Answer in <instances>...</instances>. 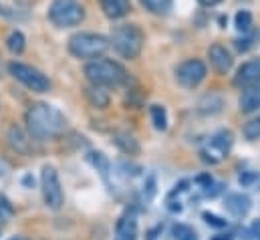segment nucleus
<instances>
[{"label": "nucleus", "mask_w": 260, "mask_h": 240, "mask_svg": "<svg viewBox=\"0 0 260 240\" xmlns=\"http://www.w3.org/2000/svg\"><path fill=\"white\" fill-rule=\"evenodd\" d=\"M149 113H151V123H153V127L157 131H166L168 129V113H166V109L161 105H151Z\"/></svg>", "instance_id": "f3484780"}, {"label": "nucleus", "mask_w": 260, "mask_h": 240, "mask_svg": "<svg viewBox=\"0 0 260 240\" xmlns=\"http://www.w3.org/2000/svg\"><path fill=\"white\" fill-rule=\"evenodd\" d=\"M85 75L87 79L97 85V87H119L127 81V71L115 63V61L109 59H97L91 61L87 67H85Z\"/></svg>", "instance_id": "f03ea898"}, {"label": "nucleus", "mask_w": 260, "mask_h": 240, "mask_svg": "<svg viewBox=\"0 0 260 240\" xmlns=\"http://www.w3.org/2000/svg\"><path fill=\"white\" fill-rule=\"evenodd\" d=\"M260 107V83L244 87V93L240 97V111L242 113H252Z\"/></svg>", "instance_id": "4468645a"}, {"label": "nucleus", "mask_w": 260, "mask_h": 240, "mask_svg": "<svg viewBox=\"0 0 260 240\" xmlns=\"http://www.w3.org/2000/svg\"><path fill=\"white\" fill-rule=\"evenodd\" d=\"M204 220H206L210 226H216V228H224V226L228 224L226 220H222V218H218V216H214V214H208V212L204 214Z\"/></svg>", "instance_id": "a878e982"}, {"label": "nucleus", "mask_w": 260, "mask_h": 240, "mask_svg": "<svg viewBox=\"0 0 260 240\" xmlns=\"http://www.w3.org/2000/svg\"><path fill=\"white\" fill-rule=\"evenodd\" d=\"M242 133H244V137H246V139H250V141H256V139H260V117L248 121V123L244 125Z\"/></svg>", "instance_id": "4be33fe9"}, {"label": "nucleus", "mask_w": 260, "mask_h": 240, "mask_svg": "<svg viewBox=\"0 0 260 240\" xmlns=\"http://www.w3.org/2000/svg\"><path fill=\"white\" fill-rule=\"evenodd\" d=\"M232 141H234V139H232V133L226 131V129L214 133V135L206 141V145L202 147V158H204V162H210V164L222 162V160L228 156V152H230V147H232Z\"/></svg>", "instance_id": "6e6552de"}, {"label": "nucleus", "mask_w": 260, "mask_h": 240, "mask_svg": "<svg viewBox=\"0 0 260 240\" xmlns=\"http://www.w3.org/2000/svg\"><path fill=\"white\" fill-rule=\"evenodd\" d=\"M200 4H204V6H216V4H220L222 0H198Z\"/></svg>", "instance_id": "cd10ccee"}, {"label": "nucleus", "mask_w": 260, "mask_h": 240, "mask_svg": "<svg viewBox=\"0 0 260 240\" xmlns=\"http://www.w3.org/2000/svg\"><path fill=\"white\" fill-rule=\"evenodd\" d=\"M0 176H2V168H0Z\"/></svg>", "instance_id": "c756f323"}, {"label": "nucleus", "mask_w": 260, "mask_h": 240, "mask_svg": "<svg viewBox=\"0 0 260 240\" xmlns=\"http://www.w3.org/2000/svg\"><path fill=\"white\" fill-rule=\"evenodd\" d=\"M85 18V8L79 0H55L49 8V20L59 26H77L81 24V20Z\"/></svg>", "instance_id": "39448f33"}, {"label": "nucleus", "mask_w": 260, "mask_h": 240, "mask_svg": "<svg viewBox=\"0 0 260 240\" xmlns=\"http://www.w3.org/2000/svg\"><path fill=\"white\" fill-rule=\"evenodd\" d=\"M208 57H210V63L218 75H226L232 69V57L222 45H212L208 51Z\"/></svg>", "instance_id": "f8f14e48"}, {"label": "nucleus", "mask_w": 260, "mask_h": 240, "mask_svg": "<svg viewBox=\"0 0 260 240\" xmlns=\"http://www.w3.org/2000/svg\"><path fill=\"white\" fill-rule=\"evenodd\" d=\"M24 35L20 33V31H14V33H10V37L6 39V47H8V51L10 53H14V55H20L22 51H24Z\"/></svg>", "instance_id": "6ab92c4d"}, {"label": "nucleus", "mask_w": 260, "mask_h": 240, "mask_svg": "<svg viewBox=\"0 0 260 240\" xmlns=\"http://www.w3.org/2000/svg\"><path fill=\"white\" fill-rule=\"evenodd\" d=\"M41 190H43V198H45V204L47 208L51 210H59L65 202V196H63V188H61V180H59V174L53 166H45L43 172H41Z\"/></svg>", "instance_id": "0eeeda50"}, {"label": "nucleus", "mask_w": 260, "mask_h": 240, "mask_svg": "<svg viewBox=\"0 0 260 240\" xmlns=\"http://www.w3.org/2000/svg\"><path fill=\"white\" fill-rule=\"evenodd\" d=\"M113 240H137V214L133 210H127L117 220Z\"/></svg>", "instance_id": "9b49d317"}, {"label": "nucleus", "mask_w": 260, "mask_h": 240, "mask_svg": "<svg viewBox=\"0 0 260 240\" xmlns=\"http://www.w3.org/2000/svg\"><path fill=\"white\" fill-rule=\"evenodd\" d=\"M12 214H14V208H12V204L4 198V196H0V226H4L10 218H12Z\"/></svg>", "instance_id": "5701e85b"}, {"label": "nucleus", "mask_w": 260, "mask_h": 240, "mask_svg": "<svg viewBox=\"0 0 260 240\" xmlns=\"http://www.w3.org/2000/svg\"><path fill=\"white\" fill-rule=\"evenodd\" d=\"M256 83H260V57L244 63L236 71V77H234V85L238 87H250Z\"/></svg>", "instance_id": "9d476101"}, {"label": "nucleus", "mask_w": 260, "mask_h": 240, "mask_svg": "<svg viewBox=\"0 0 260 240\" xmlns=\"http://www.w3.org/2000/svg\"><path fill=\"white\" fill-rule=\"evenodd\" d=\"M85 95H87V99H89V103H91L93 107L103 109V107H107V105H109V95L103 91V87L93 85V87H89V89L85 91Z\"/></svg>", "instance_id": "dca6fc26"}, {"label": "nucleus", "mask_w": 260, "mask_h": 240, "mask_svg": "<svg viewBox=\"0 0 260 240\" xmlns=\"http://www.w3.org/2000/svg\"><path fill=\"white\" fill-rule=\"evenodd\" d=\"M226 210L232 214V216H236V218H244L248 212H250V208H252V202H250V198L248 196H244V194H230V196H226Z\"/></svg>", "instance_id": "ddd939ff"}, {"label": "nucleus", "mask_w": 260, "mask_h": 240, "mask_svg": "<svg viewBox=\"0 0 260 240\" xmlns=\"http://www.w3.org/2000/svg\"><path fill=\"white\" fill-rule=\"evenodd\" d=\"M8 71H10V75H12L16 81H20L24 87H28V89L35 91V93H47V91L51 89V81H49L39 69L30 67V65H24V63H10V65H8Z\"/></svg>", "instance_id": "423d86ee"}, {"label": "nucleus", "mask_w": 260, "mask_h": 240, "mask_svg": "<svg viewBox=\"0 0 260 240\" xmlns=\"http://www.w3.org/2000/svg\"><path fill=\"white\" fill-rule=\"evenodd\" d=\"M87 160L93 164V168H97L99 172H101V176L107 180V176H109V162H107V158L103 156V154H99V152H91L89 156H87Z\"/></svg>", "instance_id": "a211bd4d"}, {"label": "nucleus", "mask_w": 260, "mask_h": 240, "mask_svg": "<svg viewBox=\"0 0 260 240\" xmlns=\"http://www.w3.org/2000/svg\"><path fill=\"white\" fill-rule=\"evenodd\" d=\"M234 24H236V28H238L240 33H248L250 26H252V14H250L248 10H240V12L236 14V18H234Z\"/></svg>", "instance_id": "412c9836"}, {"label": "nucleus", "mask_w": 260, "mask_h": 240, "mask_svg": "<svg viewBox=\"0 0 260 240\" xmlns=\"http://www.w3.org/2000/svg\"><path fill=\"white\" fill-rule=\"evenodd\" d=\"M176 238L178 240H198L194 230H190L188 226H178L176 228Z\"/></svg>", "instance_id": "b1692460"}, {"label": "nucleus", "mask_w": 260, "mask_h": 240, "mask_svg": "<svg viewBox=\"0 0 260 240\" xmlns=\"http://www.w3.org/2000/svg\"><path fill=\"white\" fill-rule=\"evenodd\" d=\"M141 4L153 14H168L172 10V0H141Z\"/></svg>", "instance_id": "aec40b11"}, {"label": "nucleus", "mask_w": 260, "mask_h": 240, "mask_svg": "<svg viewBox=\"0 0 260 240\" xmlns=\"http://www.w3.org/2000/svg\"><path fill=\"white\" fill-rule=\"evenodd\" d=\"M26 127L30 137L47 141L59 137L65 131L67 119L57 107L49 103H37L26 111Z\"/></svg>", "instance_id": "f257e3e1"}, {"label": "nucleus", "mask_w": 260, "mask_h": 240, "mask_svg": "<svg viewBox=\"0 0 260 240\" xmlns=\"http://www.w3.org/2000/svg\"><path fill=\"white\" fill-rule=\"evenodd\" d=\"M107 49H109V41L95 33H79L69 41V51L77 59H97Z\"/></svg>", "instance_id": "20e7f679"}, {"label": "nucleus", "mask_w": 260, "mask_h": 240, "mask_svg": "<svg viewBox=\"0 0 260 240\" xmlns=\"http://www.w3.org/2000/svg\"><path fill=\"white\" fill-rule=\"evenodd\" d=\"M8 240H22V238H18V236H14V238H8Z\"/></svg>", "instance_id": "c85d7f7f"}, {"label": "nucleus", "mask_w": 260, "mask_h": 240, "mask_svg": "<svg viewBox=\"0 0 260 240\" xmlns=\"http://www.w3.org/2000/svg\"><path fill=\"white\" fill-rule=\"evenodd\" d=\"M212 97H214V95H206V99L210 101V105H212ZM218 99H220V97H216V101H218ZM204 103H206V101L202 99V101H200V107H204ZM220 109H222V101H218L216 107H204V109H200V111H204V113H218Z\"/></svg>", "instance_id": "393cba45"}, {"label": "nucleus", "mask_w": 260, "mask_h": 240, "mask_svg": "<svg viewBox=\"0 0 260 240\" xmlns=\"http://www.w3.org/2000/svg\"><path fill=\"white\" fill-rule=\"evenodd\" d=\"M107 18H123L131 10V0H99Z\"/></svg>", "instance_id": "2eb2a0df"}, {"label": "nucleus", "mask_w": 260, "mask_h": 240, "mask_svg": "<svg viewBox=\"0 0 260 240\" xmlns=\"http://www.w3.org/2000/svg\"><path fill=\"white\" fill-rule=\"evenodd\" d=\"M143 41H145V37L137 24H121L111 33L109 45L123 59H135V57H139V53L143 49Z\"/></svg>", "instance_id": "7ed1b4c3"}, {"label": "nucleus", "mask_w": 260, "mask_h": 240, "mask_svg": "<svg viewBox=\"0 0 260 240\" xmlns=\"http://www.w3.org/2000/svg\"><path fill=\"white\" fill-rule=\"evenodd\" d=\"M252 47V37H248V39H244V41H236V49L238 51H246V49H250Z\"/></svg>", "instance_id": "bb28decb"}, {"label": "nucleus", "mask_w": 260, "mask_h": 240, "mask_svg": "<svg viewBox=\"0 0 260 240\" xmlns=\"http://www.w3.org/2000/svg\"><path fill=\"white\" fill-rule=\"evenodd\" d=\"M176 79H178V83L182 87L194 89L206 79V65L198 59L186 61L176 69Z\"/></svg>", "instance_id": "1a4fd4ad"}]
</instances>
